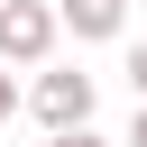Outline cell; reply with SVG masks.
Returning a JSON list of instances; mask_svg holds the SVG:
<instances>
[{
  "instance_id": "1",
  "label": "cell",
  "mask_w": 147,
  "mask_h": 147,
  "mask_svg": "<svg viewBox=\"0 0 147 147\" xmlns=\"http://www.w3.org/2000/svg\"><path fill=\"white\" fill-rule=\"evenodd\" d=\"M28 110H37V129H83L92 110H101V74H83V64H37V83H28Z\"/></svg>"
},
{
  "instance_id": "2",
  "label": "cell",
  "mask_w": 147,
  "mask_h": 147,
  "mask_svg": "<svg viewBox=\"0 0 147 147\" xmlns=\"http://www.w3.org/2000/svg\"><path fill=\"white\" fill-rule=\"evenodd\" d=\"M55 46H64V18H55V0H0V64L37 74Z\"/></svg>"
},
{
  "instance_id": "3",
  "label": "cell",
  "mask_w": 147,
  "mask_h": 147,
  "mask_svg": "<svg viewBox=\"0 0 147 147\" xmlns=\"http://www.w3.org/2000/svg\"><path fill=\"white\" fill-rule=\"evenodd\" d=\"M55 18H64L74 46H110V37H129V0H55Z\"/></svg>"
},
{
  "instance_id": "7",
  "label": "cell",
  "mask_w": 147,
  "mask_h": 147,
  "mask_svg": "<svg viewBox=\"0 0 147 147\" xmlns=\"http://www.w3.org/2000/svg\"><path fill=\"white\" fill-rule=\"evenodd\" d=\"M119 147H147V101H138V119L119 129Z\"/></svg>"
},
{
  "instance_id": "6",
  "label": "cell",
  "mask_w": 147,
  "mask_h": 147,
  "mask_svg": "<svg viewBox=\"0 0 147 147\" xmlns=\"http://www.w3.org/2000/svg\"><path fill=\"white\" fill-rule=\"evenodd\" d=\"M129 92H138V101H147V37H138V46H129Z\"/></svg>"
},
{
  "instance_id": "4",
  "label": "cell",
  "mask_w": 147,
  "mask_h": 147,
  "mask_svg": "<svg viewBox=\"0 0 147 147\" xmlns=\"http://www.w3.org/2000/svg\"><path fill=\"white\" fill-rule=\"evenodd\" d=\"M46 147H119V138H101V129L83 119V129H46Z\"/></svg>"
},
{
  "instance_id": "5",
  "label": "cell",
  "mask_w": 147,
  "mask_h": 147,
  "mask_svg": "<svg viewBox=\"0 0 147 147\" xmlns=\"http://www.w3.org/2000/svg\"><path fill=\"white\" fill-rule=\"evenodd\" d=\"M28 92H18V64H0V129H9V110H18Z\"/></svg>"
}]
</instances>
